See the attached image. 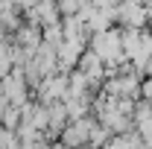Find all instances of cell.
<instances>
[{"instance_id": "6da1fadb", "label": "cell", "mask_w": 152, "mask_h": 149, "mask_svg": "<svg viewBox=\"0 0 152 149\" xmlns=\"http://www.w3.org/2000/svg\"><path fill=\"white\" fill-rule=\"evenodd\" d=\"M61 85H64V79H50V82H47V88H44V93H47V96H50V93H53V96H58V93L64 91V88H61Z\"/></svg>"}]
</instances>
